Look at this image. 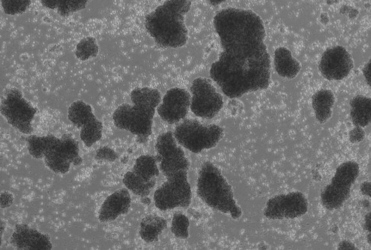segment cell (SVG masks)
<instances>
[{"label":"cell","mask_w":371,"mask_h":250,"mask_svg":"<svg viewBox=\"0 0 371 250\" xmlns=\"http://www.w3.org/2000/svg\"><path fill=\"white\" fill-rule=\"evenodd\" d=\"M222 51L210 70L211 78L230 98L267 88L270 58L260 17L249 10L227 8L213 20Z\"/></svg>","instance_id":"cell-1"},{"label":"cell","mask_w":371,"mask_h":250,"mask_svg":"<svg viewBox=\"0 0 371 250\" xmlns=\"http://www.w3.org/2000/svg\"><path fill=\"white\" fill-rule=\"evenodd\" d=\"M132 105L123 104L113 114L115 126L136 136L138 141L145 142L151 134L155 108L161 100L159 92L149 88H138L130 94Z\"/></svg>","instance_id":"cell-2"},{"label":"cell","mask_w":371,"mask_h":250,"mask_svg":"<svg viewBox=\"0 0 371 250\" xmlns=\"http://www.w3.org/2000/svg\"><path fill=\"white\" fill-rule=\"evenodd\" d=\"M191 5L189 0H167L146 16L145 27L158 44L177 48L186 44L188 30L184 18Z\"/></svg>","instance_id":"cell-3"},{"label":"cell","mask_w":371,"mask_h":250,"mask_svg":"<svg viewBox=\"0 0 371 250\" xmlns=\"http://www.w3.org/2000/svg\"><path fill=\"white\" fill-rule=\"evenodd\" d=\"M198 196L214 210L229 214L235 219L242 214L234 198L231 186L220 170L211 162L203 163L197 180Z\"/></svg>","instance_id":"cell-4"},{"label":"cell","mask_w":371,"mask_h":250,"mask_svg":"<svg viewBox=\"0 0 371 250\" xmlns=\"http://www.w3.org/2000/svg\"><path fill=\"white\" fill-rule=\"evenodd\" d=\"M223 135L218 125H205L194 119H187L177 125L173 136L182 146L194 153L215 146Z\"/></svg>","instance_id":"cell-5"},{"label":"cell","mask_w":371,"mask_h":250,"mask_svg":"<svg viewBox=\"0 0 371 250\" xmlns=\"http://www.w3.org/2000/svg\"><path fill=\"white\" fill-rule=\"evenodd\" d=\"M192 198V192L188 180L187 171L176 172L167 177V180L155 192L156 207L161 210L177 207L187 208Z\"/></svg>","instance_id":"cell-6"},{"label":"cell","mask_w":371,"mask_h":250,"mask_svg":"<svg viewBox=\"0 0 371 250\" xmlns=\"http://www.w3.org/2000/svg\"><path fill=\"white\" fill-rule=\"evenodd\" d=\"M36 109L16 88H10L4 94L1 104V112L9 124L20 132H32V122Z\"/></svg>","instance_id":"cell-7"},{"label":"cell","mask_w":371,"mask_h":250,"mask_svg":"<svg viewBox=\"0 0 371 250\" xmlns=\"http://www.w3.org/2000/svg\"><path fill=\"white\" fill-rule=\"evenodd\" d=\"M190 90L192 94L190 108L196 116L212 118L222 108V96L209 80L203 78H196L193 80Z\"/></svg>","instance_id":"cell-8"},{"label":"cell","mask_w":371,"mask_h":250,"mask_svg":"<svg viewBox=\"0 0 371 250\" xmlns=\"http://www.w3.org/2000/svg\"><path fill=\"white\" fill-rule=\"evenodd\" d=\"M155 148L160 160V170L166 178L180 171H187L189 160L171 132H163L158 136Z\"/></svg>","instance_id":"cell-9"},{"label":"cell","mask_w":371,"mask_h":250,"mask_svg":"<svg viewBox=\"0 0 371 250\" xmlns=\"http://www.w3.org/2000/svg\"><path fill=\"white\" fill-rule=\"evenodd\" d=\"M307 210L304 196L299 192L279 194L268 200L264 215L268 218H293L301 216Z\"/></svg>","instance_id":"cell-10"},{"label":"cell","mask_w":371,"mask_h":250,"mask_svg":"<svg viewBox=\"0 0 371 250\" xmlns=\"http://www.w3.org/2000/svg\"><path fill=\"white\" fill-rule=\"evenodd\" d=\"M353 66L351 56L345 48L336 46L323 53L319 69L324 78L329 80H341L346 77Z\"/></svg>","instance_id":"cell-11"},{"label":"cell","mask_w":371,"mask_h":250,"mask_svg":"<svg viewBox=\"0 0 371 250\" xmlns=\"http://www.w3.org/2000/svg\"><path fill=\"white\" fill-rule=\"evenodd\" d=\"M191 96L186 90L172 88L164 94L157 107L160 118L169 124L176 123L187 116L191 104Z\"/></svg>","instance_id":"cell-12"},{"label":"cell","mask_w":371,"mask_h":250,"mask_svg":"<svg viewBox=\"0 0 371 250\" xmlns=\"http://www.w3.org/2000/svg\"><path fill=\"white\" fill-rule=\"evenodd\" d=\"M10 240L12 244L19 250L52 248V244L48 236L25 224H17Z\"/></svg>","instance_id":"cell-13"},{"label":"cell","mask_w":371,"mask_h":250,"mask_svg":"<svg viewBox=\"0 0 371 250\" xmlns=\"http://www.w3.org/2000/svg\"><path fill=\"white\" fill-rule=\"evenodd\" d=\"M131 204L130 195L125 189H120L108 196L103 202L99 212L102 222L112 221L127 212Z\"/></svg>","instance_id":"cell-14"},{"label":"cell","mask_w":371,"mask_h":250,"mask_svg":"<svg viewBox=\"0 0 371 250\" xmlns=\"http://www.w3.org/2000/svg\"><path fill=\"white\" fill-rule=\"evenodd\" d=\"M274 65L280 76L288 78L295 77L300 70L299 62L293 57L291 52L284 47H279L275 50Z\"/></svg>","instance_id":"cell-15"},{"label":"cell","mask_w":371,"mask_h":250,"mask_svg":"<svg viewBox=\"0 0 371 250\" xmlns=\"http://www.w3.org/2000/svg\"><path fill=\"white\" fill-rule=\"evenodd\" d=\"M49 138L48 146L44 156L45 162L54 172L65 174L69 170L71 163L63 156L59 150L60 139L52 134H49Z\"/></svg>","instance_id":"cell-16"},{"label":"cell","mask_w":371,"mask_h":250,"mask_svg":"<svg viewBox=\"0 0 371 250\" xmlns=\"http://www.w3.org/2000/svg\"><path fill=\"white\" fill-rule=\"evenodd\" d=\"M334 103V94L329 90H320L313 95L312 105L319 122L324 123L330 118Z\"/></svg>","instance_id":"cell-17"},{"label":"cell","mask_w":371,"mask_h":250,"mask_svg":"<svg viewBox=\"0 0 371 250\" xmlns=\"http://www.w3.org/2000/svg\"><path fill=\"white\" fill-rule=\"evenodd\" d=\"M370 98L357 96L350 101V114L352 123L361 128L368 125L370 121Z\"/></svg>","instance_id":"cell-18"},{"label":"cell","mask_w":371,"mask_h":250,"mask_svg":"<svg viewBox=\"0 0 371 250\" xmlns=\"http://www.w3.org/2000/svg\"><path fill=\"white\" fill-rule=\"evenodd\" d=\"M166 226L167 222L163 218L156 215L147 216L141 222L140 236L147 242H155Z\"/></svg>","instance_id":"cell-19"},{"label":"cell","mask_w":371,"mask_h":250,"mask_svg":"<svg viewBox=\"0 0 371 250\" xmlns=\"http://www.w3.org/2000/svg\"><path fill=\"white\" fill-rule=\"evenodd\" d=\"M359 171V166L356 162H345L336 168L331 184L340 188H350L358 176Z\"/></svg>","instance_id":"cell-20"},{"label":"cell","mask_w":371,"mask_h":250,"mask_svg":"<svg viewBox=\"0 0 371 250\" xmlns=\"http://www.w3.org/2000/svg\"><path fill=\"white\" fill-rule=\"evenodd\" d=\"M350 190V188H340L330 184L321 193L323 205L328 210L339 208L349 197Z\"/></svg>","instance_id":"cell-21"},{"label":"cell","mask_w":371,"mask_h":250,"mask_svg":"<svg viewBox=\"0 0 371 250\" xmlns=\"http://www.w3.org/2000/svg\"><path fill=\"white\" fill-rule=\"evenodd\" d=\"M68 116L75 126L81 128L96 117L91 106L82 100L71 104L68 108Z\"/></svg>","instance_id":"cell-22"},{"label":"cell","mask_w":371,"mask_h":250,"mask_svg":"<svg viewBox=\"0 0 371 250\" xmlns=\"http://www.w3.org/2000/svg\"><path fill=\"white\" fill-rule=\"evenodd\" d=\"M132 172L146 182L155 180L159 174L156 160L150 155H142L137 158Z\"/></svg>","instance_id":"cell-23"},{"label":"cell","mask_w":371,"mask_h":250,"mask_svg":"<svg viewBox=\"0 0 371 250\" xmlns=\"http://www.w3.org/2000/svg\"><path fill=\"white\" fill-rule=\"evenodd\" d=\"M123 182L126 187L136 195L145 196L149 194L154 188L155 180L146 182L137 176L133 172H127L124 176Z\"/></svg>","instance_id":"cell-24"},{"label":"cell","mask_w":371,"mask_h":250,"mask_svg":"<svg viewBox=\"0 0 371 250\" xmlns=\"http://www.w3.org/2000/svg\"><path fill=\"white\" fill-rule=\"evenodd\" d=\"M59 149L63 156L75 166L80 165L82 159L79 155L78 142L69 134H65L60 139Z\"/></svg>","instance_id":"cell-25"},{"label":"cell","mask_w":371,"mask_h":250,"mask_svg":"<svg viewBox=\"0 0 371 250\" xmlns=\"http://www.w3.org/2000/svg\"><path fill=\"white\" fill-rule=\"evenodd\" d=\"M102 129V123L95 117L81 128L80 138L87 146L90 147L100 140Z\"/></svg>","instance_id":"cell-26"},{"label":"cell","mask_w":371,"mask_h":250,"mask_svg":"<svg viewBox=\"0 0 371 250\" xmlns=\"http://www.w3.org/2000/svg\"><path fill=\"white\" fill-rule=\"evenodd\" d=\"M98 46L95 38L87 36L82 38L77 44L75 50L76 56L81 60H86L91 57L96 56Z\"/></svg>","instance_id":"cell-27"},{"label":"cell","mask_w":371,"mask_h":250,"mask_svg":"<svg viewBox=\"0 0 371 250\" xmlns=\"http://www.w3.org/2000/svg\"><path fill=\"white\" fill-rule=\"evenodd\" d=\"M27 142L29 152L33 158H43L48 148L49 134L43 136H30Z\"/></svg>","instance_id":"cell-28"},{"label":"cell","mask_w":371,"mask_h":250,"mask_svg":"<svg viewBox=\"0 0 371 250\" xmlns=\"http://www.w3.org/2000/svg\"><path fill=\"white\" fill-rule=\"evenodd\" d=\"M87 3L86 0H56V9L61 16L65 17L84 8Z\"/></svg>","instance_id":"cell-29"},{"label":"cell","mask_w":371,"mask_h":250,"mask_svg":"<svg viewBox=\"0 0 371 250\" xmlns=\"http://www.w3.org/2000/svg\"><path fill=\"white\" fill-rule=\"evenodd\" d=\"M189 221L188 218L180 212L175 213L172 218L171 230L176 238H186L189 236Z\"/></svg>","instance_id":"cell-30"},{"label":"cell","mask_w":371,"mask_h":250,"mask_svg":"<svg viewBox=\"0 0 371 250\" xmlns=\"http://www.w3.org/2000/svg\"><path fill=\"white\" fill-rule=\"evenodd\" d=\"M29 0H2L1 4L5 14L11 15L25 12L31 4Z\"/></svg>","instance_id":"cell-31"},{"label":"cell","mask_w":371,"mask_h":250,"mask_svg":"<svg viewBox=\"0 0 371 250\" xmlns=\"http://www.w3.org/2000/svg\"><path fill=\"white\" fill-rule=\"evenodd\" d=\"M95 158L99 160L114 162L117 159L118 154L109 147L103 146L97 150Z\"/></svg>","instance_id":"cell-32"},{"label":"cell","mask_w":371,"mask_h":250,"mask_svg":"<svg viewBox=\"0 0 371 250\" xmlns=\"http://www.w3.org/2000/svg\"><path fill=\"white\" fill-rule=\"evenodd\" d=\"M365 136L364 130L362 128L355 126L349 133V138L351 142L356 143L363 140Z\"/></svg>","instance_id":"cell-33"},{"label":"cell","mask_w":371,"mask_h":250,"mask_svg":"<svg viewBox=\"0 0 371 250\" xmlns=\"http://www.w3.org/2000/svg\"><path fill=\"white\" fill-rule=\"evenodd\" d=\"M13 196L9 192H3L1 195V206L6 208L10 206L13 202Z\"/></svg>","instance_id":"cell-34"},{"label":"cell","mask_w":371,"mask_h":250,"mask_svg":"<svg viewBox=\"0 0 371 250\" xmlns=\"http://www.w3.org/2000/svg\"><path fill=\"white\" fill-rule=\"evenodd\" d=\"M363 74L367 83L370 86V62H369L363 70Z\"/></svg>","instance_id":"cell-35"},{"label":"cell","mask_w":371,"mask_h":250,"mask_svg":"<svg viewBox=\"0 0 371 250\" xmlns=\"http://www.w3.org/2000/svg\"><path fill=\"white\" fill-rule=\"evenodd\" d=\"M360 190L363 194L370 196V183L369 182H364L360 186Z\"/></svg>","instance_id":"cell-36"},{"label":"cell","mask_w":371,"mask_h":250,"mask_svg":"<svg viewBox=\"0 0 371 250\" xmlns=\"http://www.w3.org/2000/svg\"><path fill=\"white\" fill-rule=\"evenodd\" d=\"M354 248L353 244L347 241L341 242L338 247L339 250H355Z\"/></svg>","instance_id":"cell-37"},{"label":"cell","mask_w":371,"mask_h":250,"mask_svg":"<svg viewBox=\"0 0 371 250\" xmlns=\"http://www.w3.org/2000/svg\"><path fill=\"white\" fill-rule=\"evenodd\" d=\"M365 230L370 231V213L368 214L365 216Z\"/></svg>","instance_id":"cell-38"}]
</instances>
